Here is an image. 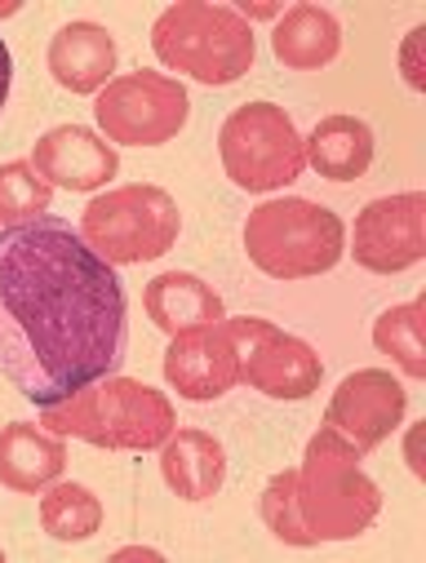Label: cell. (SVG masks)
Returning <instances> with one entry per match:
<instances>
[{"label": "cell", "instance_id": "obj_20", "mask_svg": "<svg viewBox=\"0 0 426 563\" xmlns=\"http://www.w3.org/2000/svg\"><path fill=\"white\" fill-rule=\"evenodd\" d=\"M41 523L54 541H89L102 528V501L85 484L54 479L41 493Z\"/></svg>", "mask_w": 426, "mask_h": 563}, {"label": "cell", "instance_id": "obj_8", "mask_svg": "<svg viewBox=\"0 0 426 563\" xmlns=\"http://www.w3.org/2000/svg\"><path fill=\"white\" fill-rule=\"evenodd\" d=\"M192 115L187 89L165 71H129L116 76L94 98V120L107 143L120 147H161Z\"/></svg>", "mask_w": 426, "mask_h": 563}, {"label": "cell", "instance_id": "obj_1", "mask_svg": "<svg viewBox=\"0 0 426 563\" xmlns=\"http://www.w3.org/2000/svg\"><path fill=\"white\" fill-rule=\"evenodd\" d=\"M129 302L72 222L0 227V377L32 404H58L120 368Z\"/></svg>", "mask_w": 426, "mask_h": 563}, {"label": "cell", "instance_id": "obj_9", "mask_svg": "<svg viewBox=\"0 0 426 563\" xmlns=\"http://www.w3.org/2000/svg\"><path fill=\"white\" fill-rule=\"evenodd\" d=\"M236 351H240V382L271 395V399H307L312 390H320L325 364L320 355L266 320H227Z\"/></svg>", "mask_w": 426, "mask_h": 563}, {"label": "cell", "instance_id": "obj_22", "mask_svg": "<svg viewBox=\"0 0 426 563\" xmlns=\"http://www.w3.org/2000/svg\"><path fill=\"white\" fill-rule=\"evenodd\" d=\"M54 205V187L32 169V161L0 165V227H19L45 218Z\"/></svg>", "mask_w": 426, "mask_h": 563}, {"label": "cell", "instance_id": "obj_6", "mask_svg": "<svg viewBox=\"0 0 426 563\" xmlns=\"http://www.w3.org/2000/svg\"><path fill=\"white\" fill-rule=\"evenodd\" d=\"M76 231L107 266H138L165 257L178 244L183 213L165 187L133 183L89 200Z\"/></svg>", "mask_w": 426, "mask_h": 563}, {"label": "cell", "instance_id": "obj_19", "mask_svg": "<svg viewBox=\"0 0 426 563\" xmlns=\"http://www.w3.org/2000/svg\"><path fill=\"white\" fill-rule=\"evenodd\" d=\"M161 475L183 501H209L227 484V453L205 431H178L161 449Z\"/></svg>", "mask_w": 426, "mask_h": 563}, {"label": "cell", "instance_id": "obj_5", "mask_svg": "<svg viewBox=\"0 0 426 563\" xmlns=\"http://www.w3.org/2000/svg\"><path fill=\"white\" fill-rule=\"evenodd\" d=\"M244 253L271 279H312L342 262L347 227L334 209L312 200H266L244 222Z\"/></svg>", "mask_w": 426, "mask_h": 563}, {"label": "cell", "instance_id": "obj_14", "mask_svg": "<svg viewBox=\"0 0 426 563\" xmlns=\"http://www.w3.org/2000/svg\"><path fill=\"white\" fill-rule=\"evenodd\" d=\"M50 76L67 93H102L116 71V36L102 23H67L50 41Z\"/></svg>", "mask_w": 426, "mask_h": 563}, {"label": "cell", "instance_id": "obj_21", "mask_svg": "<svg viewBox=\"0 0 426 563\" xmlns=\"http://www.w3.org/2000/svg\"><path fill=\"white\" fill-rule=\"evenodd\" d=\"M422 316H426V298L408 302V307H391L386 316H378L373 324V346L382 355H391L408 377H426V346H422Z\"/></svg>", "mask_w": 426, "mask_h": 563}, {"label": "cell", "instance_id": "obj_23", "mask_svg": "<svg viewBox=\"0 0 426 563\" xmlns=\"http://www.w3.org/2000/svg\"><path fill=\"white\" fill-rule=\"evenodd\" d=\"M422 36H426V27H413V32L404 36V49H400V63H404V80H408V89H426V76H422V58H417V49H422Z\"/></svg>", "mask_w": 426, "mask_h": 563}, {"label": "cell", "instance_id": "obj_12", "mask_svg": "<svg viewBox=\"0 0 426 563\" xmlns=\"http://www.w3.org/2000/svg\"><path fill=\"white\" fill-rule=\"evenodd\" d=\"M165 377L183 399H196V404L218 399L231 386H240V351H236L227 320L178 333L165 351Z\"/></svg>", "mask_w": 426, "mask_h": 563}, {"label": "cell", "instance_id": "obj_17", "mask_svg": "<svg viewBox=\"0 0 426 563\" xmlns=\"http://www.w3.org/2000/svg\"><path fill=\"white\" fill-rule=\"evenodd\" d=\"M338 49H342V27L320 5H294L275 19L271 54L290 71H320L338 58Z\"/></svg>", "mask_w": 426, "mask_h": 563}, {"label": "cell", "instance_id": "obj_27", "mask_svg": "<svg viewBox=\"0 0 426 563\" xmlns=\"http://www.w3.org/2000/svg\"><path fill=\"white\" fill-rule=\"evenodd\" d=\"M0 563H6V550H0Z\"/></svg>", "mask_w": 426, "mask_h": 563}, {"label": "cell", "instance_id": "obj_4", "mask_svg": "<svg viewBox=\"0 0 426 563\" xmlns=\"http://www.w3.org/2000/svg\"><path fill=\"white\" fill-rule=\"evenodd\" d=\"M152 49L170 71L200 85H236L258 58L253 27L231 5H205V0L170 5L152 23Z\"/></svg>", "mask_w": 426, "mask_h": 563}, {"label": "cell", "instance_id": "obj_3", "mask_svg": "<svg viewBox=\"0 0 426 563\" xmlns=\"http://www.w3.org/2000/svg\"><path fill=\"white\" fill-rule=\"evenodd\" d=\"M41 427L63 440L72 435V440H85L111 453H152L178 431V417L165 390L107 373V377L85 382L58 404H45Z\"/></svg>", "mask_w": 426, "mask_h": 563}, {"label": "cell", "instance_id": "obj_16", "mask_svg": "<svg viewBox=\"0 0 426 563\" xmlns=\"http://www.w3.org/2000/svg\"><path fill=\"white\" fill-rule=\"evenodd\" d=\"M142 307H148L152 324L170 338L178 333H192V329H209L218 320H227V307L222 298L205 285L200 275H187V271H170V275H156L148 294H142Z\"/></svg>", "mask_w": 426, "mask_h": 563}, {"label": "cell", "instance_id": "obj_11", "mask_svg": "<svg viewBox=\"0 0 426 563\" xmlns=\"http://www.w3.org/2000/svg\"><path fill=\"white\" fill-rule=\"evenodd\" d=\"M404 408H408V395L386 368H360V373L342 377V386L334 390L325 427L338 431L364 457L400 431Z\"/></svg>", "mask_w": 426, "mask_h": 563}, {"label": "cell", "instance_id": "obj_15", "mask_svg": "<svg viewBox=\"0 0 426 563\" xmlns=\"http://www.w3.org/2000/svg\"><path fill=\"white\" fill-rule=\"evenodd\" d=\"M67 471L63 435L36 427V421H10L0 427V484L14 493H45Z\"/></svg>", "mask_w": 426, "mask_h": 563}, {"label": "cell", "instance_id": "obj_24", "mask_svg": "<svg viewBox=\"0 0 426 563\" xmlns=\"http://www.w3.org/2000/svg\"><path fill=\"white\" fill-rule=\"evenodd\" d=\"M10 80H14V58H10L6 41H0V111H6V98H10Z\"/></svg>", "mask_w": 426, "mask_h": 563}, {"label": "cell", "instance_id": "obj_13", "mask_svg": "<svg viewBox=\"0 0 426 563\" xmlns=\"http://www.w3.org/2000/svg\"><path fill=\"white\" fill-rule=\"evenodd\" d=\"M32 169L50 183V187H67V191H102L116 174H120V156L102 133L85 129V124H58L45 137H36L32 152Z\"/></svg>", "mask_w": 426, "mask_h": 563}, {"label": "cell", "instance_id": "obj_18", "mask_svg": "<svg viewBox=\"0 0 426 563\" xmlns=\"http://www.w3.org/2000/svg\"><path fill=\"white\" fill-rule=\"evenodd\" d=\"M307 165L329 183H356L373 165V129L360 115H325L312 137H303Z\"/></svg>", "mask_w": 426, "mask_h": 563}, {"label": "cell", "instance_id": "obj_7", "mask_svg": "<svg viewBox=\"0 0 426 563\" xmlns=\"http://www.w3.org/2000/svg\"><path fill=\"white\" fill-rule=\"evenodd\" d=\"M222 169L240 191H275L303 178L307 152L298 124L275 102H244L218 133Z\"/></svg>", "mask_w": 426, "mask_h": 563}, {"label": "cell", "instance_id": "obj_10", "mask_svg": "<svg viewBox=\"0 0 426 563\" xmlns=\"http://www.w3.org/2000/svg\"><path fill=\"white\" fill-rule=\"evenodd\" d=\"M351 253L373 275H400L426 257V196H382L356 213Z\"/></svg>", "mask_w": 426, "mask_h": 563}, {"label": "cell", "instance_id": "obj_26", "mask_svg": "<svg viewBox=\"0 0 426 563\" xmlns=\"http://www.w3.org/2000/svg\"><path fill=\"white\" fill-rule=\"evenodd\" d=\"M116 559H148V563H161V550H152V545H129V550H116Z\"/></svg>", "mask_w": 426, "mask_h": 563}, {"label": "cell", "instance_id": "obj_2", "mask_svg": "<svg viewBox=\"0 0 426 563\" xmlns=\"http://www.w3.org/2000/svg\"><path fill=\"white\" fill-rule=\"evenodd\" d=\"M258 510L284 545H320L369 532L382 515V493L360 471V453L325 427L312 435L298 466L280 471L262 488Z\"/></svg>", "mask_w": 426, "mask_h": 563}, {"label": "cell", "instance_id": "obj_25", "mask_svg": "<svg viewBox=\"0 0 426 563\" xmlns=\"http://www.w3.org/2000/svg\"><path fill=\"white\" fill-rule=\"evenodd\" d=\"M236 14H240L249 27H253V19H280V5H240Z\"/></svg>", "mask_w": 426, "mask_h": 563}]
</instances>
